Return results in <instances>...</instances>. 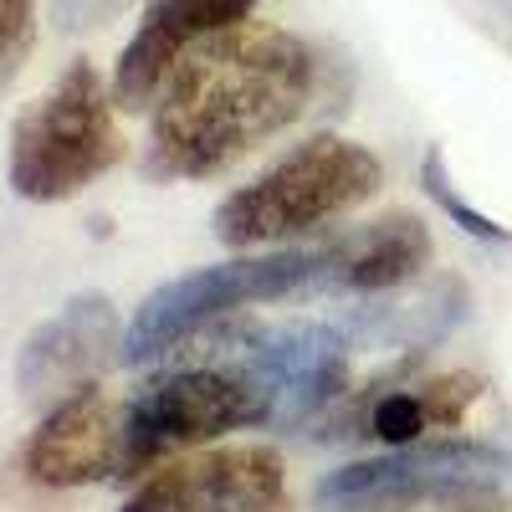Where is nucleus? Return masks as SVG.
I'll use <instances>...</instances> for the list:
<instances>
[{
    "mask_svg": "<svg viewBox=\"0 0 512 512\" xmlns=\"http://www.w3.org/2000/svg\"><path fill=\"white\" fill-rule=\"evenodd\" d=\"M318 52L282 26H231L164 77L149 108L154 180H210L292 128L318 98Z\"/></svg>",
    "mask_w": 512,
    "mask_h": 512,
    "instance_id": "nucleus-1",
    "label": "nucleus"
},
{
    "mask_svg": "<svg viewBox=\"0 0 512 512\" xmlns=\"http://www.w3.org/2000/svg\"><path fill=\"white\" fill-rule=\"evenodd\" d=\"M379 185H384V164L364 144L338 134H313L297 149H287L267 175H256L251 185L226 195L210 231L231 251L308 236L338 216H349Z\"/></svg>",
    "mask_w": 512,
    "mask_h": 512,
    "instance_id": "nucleus-2",
    "label": "nucleus"
},
{
    "mask_svg": "<svg viewBox=\"0 0 512 512\" xmlns=\"http://www.w3.org/2000/svg\"><path fill=\"white\" fill-rule=\"evenodd\" d=\"M113 88L93 62H67V72L41 93L11 128L6 180L31 205H62L123 159V134L113 118Z\"/></svg>",
    "mask_w": 512,
    "mask_h": 512,
    "instance_id": "nucleus-3",
    "label": "nucleus"
},
{
    "mask_svg": "<svg viewBox=\"0 0 512 512\" xmlns=\"http://www.w3.org/2000/svg\"><path fill=\"white\" fill-rule=\"evenodd\" d=\"M328 277V246H287L262 256H236L221 267H200L175 282L154 287L134 323L123 328L118 364H154L185 349L195 333L216 328L221 318L251 308V303H282L297 292H323Z\"/></svg>",
    "mask_w": 512,
    "mask_h": 512,
    "instance_id": "nucleus-4",
    "label": "nucleus"
},
{
    "mask_svg": "<svg viewBox=\"0 0 512 512\" xmlns=\"http://www.w3.org/2000/svg\"><path fill=\"white\" fill-rule=\"evenodd\" d=\"M246 425H267V405L251 379L210 359L169 369L123 400V477Z\"/></svg>",
    "mask_w": 512,
    "mask_h": 512,
    "instance_id": "nucleus-5",
    "label": "nucleus"
},
{
    "mask_svg": "<svg viewBox=\"0 0 512 512\" xmlns=\"http://www.w3.org/2000/svg\"><path fill=\"white\" fill-rule=\"evenodd\" d=\"M216 349L221 354H210V364H226L251 379V390L267 405V425L277 431L313 425L349 390V333L338 323L236 328Z\"/></svg>",
    "mask_w": 512,
    "mask_h": 512,
    "instance_id": "nucleus-6",
    "label": "nucleus"
},
{
    "mask_svg": "<svg viewBox=\"0 0 512 512\" xmlns=\"http://www.w3.org/2000/svg\"><path fill=\"white\" fill-rule=\"evenodd\" d=\"M512 472V456L487 441H415L390 446L369 461L338 466L313 487L323 512H364V507H400V502H436L451 492L497 487Z\"/></svg>",
    "mask_w": 512,
    "mask_h": 512,
    "instance_id": "nucleus-7",
    "label": "nucleus"
},
{
    "mask_svg": "<svg viewBox=\"0 0 512 512\" xmlns=\"http://www.w3.org/2000/svg\"><path fill=\"white\" fill-rule=\"evenodd\" d=\"M287 466L272 446H216L164 461L134 487L123 512H277Z\"/></svg>",
    "mask_w": 512,
    "mask_h": 512,
    "instance_id": "nucleus-8",
    "label": "nucleus"
},
{
    "mask_svg": "<svg viewBox=\"0 0 512 512\" xmlns=\"http://www.w3.org/2000/svg\"><path fill=\"white\" fill-rule=\"evenodd\" d=\"M123 349V323L113 297L103 292H77L67 303L26 333L16 354V390L31 405H57L77 390L98 384V374Z\"/></svg>",
    "mask_w": 512,
    "mask_h": 512,
    "instance_id": "nucleus-9",
    "label": "nucleus"
},
{
    "mask_svg": "<svg viewBox=\"0 0 512 512\" xmlns=\"http://www.w3.org/2000/svg\"><path fill=\"white\" fill-rule=\"evenodd\" d=\"M21 466L36 487H93L123 477V405H113L98 384L47 405L31 431Z\"/></svg>",
    "mask_w": 512,
    "mask_h": 512,
    "instance_id": "nucleus-10",
    "label": "nucleus"
},
{
    "mask_svg": "<svg viewBox=\"0 0 512 512\" xmlns=\"http://www.w3.org/2000/svg\"><path fill=\"white\" fill-rule=\"evenodd\" d=\"M256 11V0H154L144 11V21L134 26L128 47L118 52L113 67V103L123 113H144L154 108L164 77L175 72L200 41L221 36L231 26H241Z\"/></svg>",
    "mask_w": 512,
    "mask_h": 512,
    "instance_id": "nucleus-11",
    "label": "nucleus"
},
{
    "mask_svg": "<svg viewBox=\"0 0 512 512\" xmlns=\"http://www.w3.org/2000/svg\"><path fill=\"white\" fill-rule=\"evenodd\" d=\"M482 400V379L477 374H436L420 384H369V395L344 410V436L384 441V446H415L431 441V431H451L472 415Z\"/></svg>",
    "mask_w": 512,
    "mask_h": 512,
    "instance_id": "nucleus-12",
    "label": "nucleus"
},
{
    "mask_svg": "<svg viewBox=\"0 0 512 512\" xmlns=\"http://www.w3.org/2000/svg\"><path fill=\"white\" fill-rule=\"evenodd\" d=\"M328 246V277L323 292H395L405 287L425 262H431V231L415 216L395 210V216H379L369 226L338 231Z\"/></svg>",
    "mask_w": 512,
    "mask_h": 512,
    "instance_id": "nucleus-13",
    "label": "nucleus"
},
{
    "mask_svg": "<svg viewBox=\"0 0 512 512\" xmlns=\"http://www.w3.org/2000/svg\"><path fill=\"white\" fill-rule=\"evenodd\" d=\"M420 190L436 200V210L451 221V226H461L472 241H482V246H512V231L507 226H497L492 216H482V210L466 200L456 185H451V175H446V154L431 144L425 149V159H420Z\"/></svg>",
    "mask_w": 512,
    "mask_h": 512,
    "instance_id": "nucleus-14",
    "label": "nucleus"
},
{
    "mask_svg": "<svg viewBox=\"0 0 512 512\" xmlns=\"http://www.w3.org/2000/svg\"><path fill=\"white\" fill-rule=\"evenodd\" d=\"M31 31H36V0H0V82L31 52Z\"/></svg>",
    "mask_w": 512,
    "mask_h": 512,
    "instance_id": "nucleus-15",
    "label": "nucleus"
},
{
    "mask_svg": "<svg viewBox=\"0 0 512 512\" xmlns=\"http://www.w3.org/2000/svg\"><path fill=\"white\" fill-rule=\"evenodd\" d=\"M108 6H118V0H108Z\"/></svg>",
    "mask_w": 512,
    "mask_h": 512,
    "instance_id": "nucleus-16",
    "label": "nucleus"
}]
</instances>
